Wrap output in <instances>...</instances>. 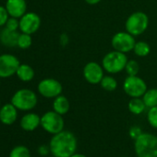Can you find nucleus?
<instances>
[{"instance_id": "1", "label": "nucleus", "mask_w": 157, "mask_h": 157, "mask_svg": "<svg viewBox=\"0 0 157 157\" xmlns=\"http://www.w3.org/2000/svg\"><path fill=\"white\" fill-rule=\"evenodd\" d=\"M77 138L68 131L55 134L49 143L50 153L55 157H70L76 153Z\"/></svg>"}, {"instance_id": "2", "label": "nucleus", "mask_w": 157, "mask_h": 157, "mask_svg": "<svg viewBox=\"0 0 157 157\" xmlns=\"http://www.w3.org/2000/svg\"><path fill=\"white\" fill-rule=\"evenodd\" d=\"M134 149L138 157H157V136L143 132L135 140Z\"/></svg>"}, {"instance_id": "3", "label": "nucleus", "mask_w": 157, "mask_h": 157, "mask_svg": "<svg viewBox=\"0 0 157 157\" xmlns=\"http://www.w3.org/2000/svg\"><path fill=\"white\" fill-rule=\"evenodd\" d=\"M128 61L126 53L114 51L105 55L102 61V66L109 74H118L125 70Z\"/></svg>"}, {"instance_id": "4", "label": "nucleus", "mask_w": 157, "mask_h": 157, "mask_svg": "<svg viewBox=\"0 0 157 157\" xmlns=\"http://www.w3.org/2000/svg\"><path fill=\"white\" fill-rule=\"evenodd\" d=\"M37 96L30 89L18 90L11 98V103L19 110L27 111L35 108L37 105Z\"/></svg>"}, {"instance_id": "5", "label": "nucleus", "mask_w": 157, "mask_h": 157, "mask_svg": "<svg viewBox=\"0 0 157 157\" xmlns=\"http://www.w3.org/2000/svg\"><path fill=\"white\" fill-rule=\"evenodd\" d=\"M149 17L142 11L132 13L126 21V29L132 36L143 34L148 28Z\"/></svg>"}, {"instance_id": "6", "label": "nucleus", "mask_w": 157, "mask_h": 157, "mask_svg": "<svg viewBox=\"0 0 157 157\" xmlns=\"http://www.w3.org/2000/svg\"><path fill=\"white\" fill-rule=\"evenodd\" d=\"M64 125L65 123L62 115L56 113L54 110L48 111L41 117L42 128L53 135L64 131Z\"/></svg>"}, {"instance_id": "7", "label": "nucleus", "mask_w": 157, "mask_h": 157, "mask_svg": "<svg viewBox=\"0 0 157 157\" xmlns=\"http://www.w3.org/2000/svg\"><path fill=\"white\" fill-rule=\"evenodd\" d=\"M125 93L130 98H142L147 91V85L138 75L128 76L123 84Z\"/></svg>"}, {"instance_id": "8", "label": "nucleus", "mask_w": 157, "mask_h": 157, "mask_svg": "<svg viewBox=\"0 0 157 157\" xmlns=\"http://www.w3.org/2000/svg\"><path fill=\"white\" fill-rule=\"evenodd\" d=\"M134 36L130 34L128 31H121L116 33L112 38V46L115 51L127 53L133 51L135 46Z\"/></svg>"}, {"instance_id": "9", "label": "nucleus", "mask_w": 157, "mask_h": 157, "mask_svg": "<svg viewBox=\"0 0 157 157\" xmlns=\"http://www.w3.org/2000/svg\"><path fill=\"white\" fill-rule=\"evenodd\" d=\"M62 85L56 79L46 78L42 80L38 85L39 93L47 98H56L62 93Z\"/></svg>"}, {"instance_id": "10", "label": "nucleus", "mask_w": 157, "mask_h": 157, "mask_svg": "<svg viewBox=\"0 0 157 157\" xmlns=\"http://www.w3.org/2000/svg\"><path fill=\"white\" fill-rule=\"evenodd\" d=\"M20 65L18 58L12 54H3L0 56V77L7 78L17 73Z\"/></svg>"}, {"instance_id": "11", "label": "nucleus", "mask_w": 157, "mask_h": 157, "mask_svg": "<svg viewBox=\"0 0 157 157\" xmlns=\"http://www.w3.org/2000/svg\"><path fill=\"white\" fill-rule=\"evenodd\" d=\"M41 26L40 17L33 12H29L24 14L19 20V29L22 33L32 34L36 32Z\"/></svg>"}, {"instance_id": "12", "label": "nucleus", "mask_w": 157, "mask_h": 157, "mask_svg": "<svg viewBox=\"0 0 157 157\" xmlns=\"http://www.w3.org/2000/svg\"><path fill=\"white\" fill-rule=\"evenodd\" d=\"M83 76L85 80L92 85L100 84L105 76L104 68L95 62H90L83 68Z\"/></svg>"}, {"instance_id": "13", "label": "nucleus", "mask_w": 157, "mask_h": 157, "mask_svg": "<svg viewBox=\"0 0 157 157\" xmlns=\"http://www.w3.org/2000/svg\"><path fill=\"white\" fill-rule=\"evenodd\" d=\"M18 118V109L12 104H5L0 109V121L5 125L13 124Z\"/></svg>"}, {"instance_id": "14", "label": "nucleus", "mask_w": 157, "mask_h": 157, "mask_svg": "<svg viewBox=\"0 0 157 157\" xmlns=\"http://www.w3.org/2000/svg\"><path fill=\"white\" fill-rule=\"evenodd\" d=\"M6 8L9 16L19 18L26 14L27 4L25 0H7L6 3Z\"/></svg>"}, {"instance_id": "15", "label": "nucleus", "mask_w": 157, "mask_h": 157, "mask_svg": "<svg viewBox=\"0 0 157 157\" xmlns=\"http://www.w3.org/2000/svg\"><path fill=\"white\" fill-rule=\"evenodd\" d=\"M41 125V117L35 113H28L20 120V127L25 132H32Z\"/></svg>"}, {"instance_id": "16", "label": "nucleus", "mask_w": 157, "mask_h": 157, "mask_svg": "<svg viewBox=\"0 0 157 157\" xmlns=\"http://www.w3.org/2000/svg\"><path fill=\"white\" fill-rule=\"evenodd\" d=\"M19 37V34L17 32V30H9L6 28L1 32L0 40L4 45L7 47H14V46H18Z\"/></svg>"}, {"instance_id": "17", "label": "nucleus", "mask_w": 157, "mask_h": 157, "mask_svg": "<svg viewBox=\"0 0 157 157\" xmlns=\"http://www.w3.org/2000/svg\"><path fill=\"white\" fill-rule=\"evenodd\" d=\"M53 109L62 116L67 114L69 110V102L68 98L61 95L56 97L53 102Z\"/></svg>"}, {"instance_id": "18", "label": "nucleus", "mask_w": 157, "mask_h": 157, "mask_svg": "<svg viewBox=\"0 0 157 157\" xmlns=\"http://www.w3.org/2000/svg\"><path fill=\"white\" fill-rule=\"evenodd\" d=\"M129 110L134 115H140L144 112L145 109L147 108L143 99L141 98H132L129 102Z\"/></svg>"}, {"instance_id": "19", "label": "nucleus", "mask_w": 157, "mask_h": 157, "mask_svg": "<svg viewBox=\"0 0 157 157\" xmlns=\"http://www.w3.org/2000/svg\"><path fill=\"white\" fill-rule=\"evenodd\" d=\"M16 75L21 81L30 82L34 77V71L28 64H20L17 70Z\"/></svg>"}, {"instance_id": "20", "label": "nucleus", "mask_w": 157, "mask_h": 157, "mask_svg": "<svg viewBox=\"0 0 157 157\" xmlns=\"http://www.w3.org/2000/svg\"><path fill=\"white\" fill-rule=\"evenodd\" d=\"M143 99L147 108L151 109L157 106V88L147 89L145 94L143 96Z\"/></svg>"}, {"instance_id": "21", "label": "nucleus", "mask_w": 157, "mask_h": 157, "mask_svg": "<svg viewBox=\"0 0 157 157\" xmlns=\"http://www.w3.org/2000/svg\"><path fill=\"white\" fill-rule=\"evenodd\" d=\"M133 51H134V53L137 56L145 57L150 53L151 48H150V45L147 42H145V41H138V42L135 43Z\"/></svg>"}, {"instance_id": "22", "label": "nucleus", "mask_w": 157, "mask_h": 157, "mask_svg": "<svg viewBox=\"0 0 157 157\" xmlns=\"http://www.w3.org/2000/svg\"><path fill=\"white\" fill-rule=\"evenodd\" d=\"M100 85H101L103 89H105L106 91H109V92H112V91L116 90L117 87H118L117 80L114 77L110 76V75H105L103 77Z\"/></svg>"}, {"instance_id": "23", "label": "nucleus", "mask_w": 157, "mask_h": 157, "mask_svg": "<svg viewBox=\"0 0 157 157\" xmlns=\"http://www.w3.org/2000/svg\"><path fill=\"white\" fill-rule=\"evenodd\" d=\"M9 157H31V153L26 146L19 145L11 150Z\"/></svg>"}, {"instance_id": "24", "label": "nucleus", "mask_w": 157, "mask_h": 157, "mask_svg": "<svg viewBox=\"0 0 157 157\" xmlns=\"http://www.w3.org/2000/svg\"><path fill=\"white\" fill-rule=\"evenodd\" d=\"M125 70L130 76L137 75L140 71V64L135 60H130V61H128V63L126 64Z\"/></svg>"}, {"instance_id": "25", "label": "nucleus", "mask_w": 157, "mask_h": 157, "mask_svg": "<svg viewBox=\"0 0 157 157\" xmlns=\"http://www.w3.org/2000/svg\"><path fill=\"white\" fill-rule=\"evenodd\" d=\"M32 40L30 34L22 33L19 34V40H18V46L21 49H28L31 45Z\"/></svg>"}, {"instance_id": "26", "label": "nucleus", "mask_w": 157, "mask_h": 157, "mask_svg": "<svg viewBox=\"0 0 157 157\" xmlns=\"http://www.w3.org/2000/svg\"><path fill=\"white\" fill-rule=\"evenodd\" d=\"M147 120L153 128L157 129V106L149 109V111L147 114Z\"/></svg>"}, {"instance_id": "27", "label": "nucleus", "mask_w": 157, "mask_h": 157, "mask_svg": "<svg viewBox=\"0 0 157 157\" xmlns=\"http://www.w3.org/2000/svg\"><path fill=\"white\" fill-rule=\"evenodd\" d=\"M19 27V21H18L16 17H11L10 18L7 19L6 23V28L9 30H17Z\"/></svg>"}, {"instance_id": "28", "label": "nucleus", "mask_w": 157, "mask_h": 157, "mask_svg": "<svg viewBox=\"0 0 157 157\" xmlns=\"http://www.w3.org/2000/svg\"><path fill=\"white\" fill-rule=\"evenodd\" d=\"M8 12L6 7L0 6V27L6 25L7 19H8Z\"/></svg>"}, {"instance_id": "29", "label": "nucleus", "mask_w": 157, "mask_h": 157, "mask_svg": "<svg viewBox=\"0 0 157 157\" xmlns=\"http://www.w3.org/2000/svg\"><path fill=\"white\" fill-rule=\"evenodd\" d=\"M142 133H143V132H142L141 128L138 127V126H133V127H131L130 130V137H131L132 139H134V140H136Z\"/></svg>"}, {"instance_id": "30", "label": "nucleus", "mask_w": 157, "mask_h": 157, "mask_svg": "<svg viewBox=\"0 0 157 157\" xmlns=\"http://www.w3.org/2000/svg\"><path fill=\"white\" fill-rule=\"evenodd\" d=\"M50 152V148L49 146H45V145H42L39 147L38 149V153L42 155V156H45L48 155V153Z\"/></svg>"}, {"instance_id": "31", "label": "nucleus", "mask_w": 157, "mask_h": 157, "mask_svg": "<svg viewBox=\"0 0 157 157\" xmlns=\"http://www.w3.org/2000/svg\"><path fill=\"white\" fill-rule=\"evenodd\" d=\"M85 2L90 4V5H96V4L100 3L101 0H85Z\"/></svg>"}, {"instance_id": "32", "label": "nucleus", "mask_w": 157, "mask_h": 157, "mask_svg": "<svg viewBox=\"0 0 157 157\" xmlns=\"http://www.w3.org/2000/svg\"><path fill=\"white\" fill-rule=\"evenodd\" d=\"M70 157H87V156H85L84 155H81V154H74L73 155H71Z\"/></svg>"}, {"instance_id": "33", "label": "nucleus", "mask_w": 157, "mask_h": 157, "mask_svg": "<svg viewBox=\"0 0 157 157\" xmlns=\"http://www.w3.org/2000/svg\"><path fill=\"white\" fill-rule=\"evenodd\" d=\"M0 109H1V103H0Z\"/></svg>"}, {"instance_id": "34", "label": "nucleus", "mask_w": 157, "mask_h": 157, "mask_svg": "<svg viewBox=\"0 0 157 157\" xmlns=\"http://www.w3.org/2000/svg\"><path fill=\"white\" fill-rule=\"evenodd\" d=\"M0 36H1V33H0Z\"/></svg>"}, {"instance_id": "35", "label": "nucleus", "mask_w": 157, "mask_h": 157, "mask_svg": "<svg viewBox=\"0 0 157 157\" xmlns=\"http://www.w3.org/2000/svg\"><path fill=\"white\" fill-rule=\"evenodd\" d=\"M51 157H55V156H51Z\"/></svg>"}]
</instances>
